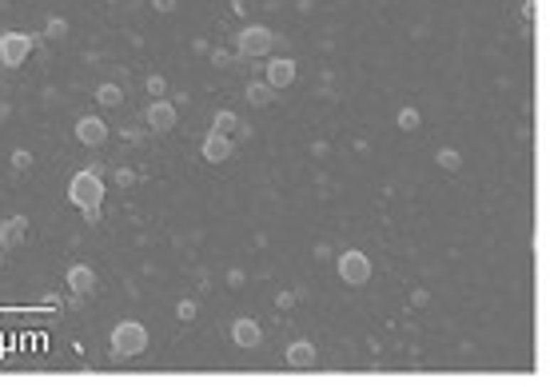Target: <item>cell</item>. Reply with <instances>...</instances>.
I'll return each instance as SVG.
<instances>
[{
  "label": "cell",
  "mask_w": 550,
  "mask_h": 387,
  "mask_svg": "<svg viewBox=\"0 0 550 387\" xmlns=\"http://www.w3.org/2000/svg\"><path fill=\"white\" fill-rule=\"evenodd\" d=\"M68 200L84 212L88 224H96V220H100V208H104V176H96L92 168L76 172L68 180Z\"/></svg>",
  "instance_id": "cell-1"
},
{
  "label": "cell",
  "mask_w": 550,
  "mask_h": 387,
  "mask_svg": "<svg viewBox=\"0 0 550 387\" xmlns=\"http://www.w3.org/2000/svg\"><path fill=\"white\" fill-rule=\"evenodd\" d=\"M148 351V327L136 324V319H120V324L112 327V356L116 359H132Z\"/></svg>",
  "instance_id": "cell-2"
},
{
  "label": "cell",
  "mask_w": 550,
  "mask_h": 387,
  "mask_svg": "<svg viewBox=\"0 0 550 387\" xmlns=\"http://www.w3.org/2000/svg\"><path fill=\"white\" fill-rule=\"evenodd\" d=\"M271 48H275V32L263 24H248L236 32V60H255V56H268Z\"/></svg>",
  "instance_id": "cell-3"
},
{
  "label": "cell",
  "mask_w": 550,
  "mask_h": 387,
  "mask_svg": "<svg viewBox=\"0 0 550 387\" xmlns=\"http://www.w3.org/2000/svg\"><path fill=\"white\" fill-rule=\"evenodd\" d=\"M32 48H36V36H32V32H4V36H0V64H4V68H21Z\"/></svg>",
  "instance_id": "cell-4"
},
{
  "label": "cell",
  "mask_w": 550,
  "mask_h": 387,
  "mask_svg": "<svg viewBox=\"0 0 550 387\" xmlns=\"http://www.w3.org/2000/svg\"><path fill=\"white\" fill-rule=\"evenodd\" d=\"M339 280H343V284H351V287L367 284V280H371V260L363 252H355V248L343 252L339 255Z\"/></svg>",
  "instance_id": "cell-5"
},
{
  "label": "cell",
  "mask_w": 550,
  "mask_h": 387,
  "mask_svg": "<svg viewBox=\"0 0 550 387\" xmlns=\"http://www.w3.org/2000/svg\"><path fill=\"white\" fill-rule=\"evenodd\" d=\"M144 124H148V132L164 136L176 128V104L171 100H152L148 104V112H144Z\"/></svg>",
  "instance_id": "cell-6"
},
{
  "label": "cell",
  "mask_w": 550,
  "mask_h": 387,
  "mask_svg": "<svg viewBox=\"0 0 550 387\" xmlns=\"http://www.w3.org/2000/svg\"><path fill=\"white\" fill-rule=\"evenodd\" d=\"M76 140H80L84 148H100V144L108 140V124H104L100 116H80V120H76Z\"/></svg>",
  "instance_id": "cell-7"
},
{
  "label": "cell",
  "mask_w": 550,
  "mask_h": 387,
  "mask_svg": "<svg viewBox=\"0 0 550 387\" xmlns=\"http://www.w3.org/2000/svg\"><path fill=\"white\" fill-rule=\"evenodd\" d=\"M200 152H203L208 164H223V160H231V152H236V140H231V136H220V132H208L203 144H200Z\"/></svg>",
  "instance_id": "cell-8"
},
{
  "label": "cell",
  "mask_w": 550,
  "mask_h": 387,
  "mask_svg": "<svg viewBox=\"0 0 550 387\" xmlns=\"http://www.w3.org/2000/svg\"><path fill=\"white\" fill-rule=\"evenodd\" d=\"M283 359H287L295 371H311V367L319 364V351H315V344H311V339H295V344L283 351Z\"/></svg>",
  "instance_id": "cell-9"
},
{
  "label": "cell",
  "mask_w": 550,
  "mask_h": 387,
  "mask_svg": "<svg viewBox=\"0 0 550 387\" xmlns=\"http://www.w3.org/2000/svg\"><path fill=\"white\" fill-rule=\"evenodd\" d=\"M24 235H28V216H9V220L0 224V252H12V248H21Z\"/></svg>",
  "instance_id": "cell-10"
},
{
  "label": "cell",
  "mask_w": 550,
  "mask_h": 387,
  "mask_svg": "<svg viewBox=\"0 0 550 387\" xmlns=\"http://www.w3.org/2000/svg\"><path fill=\"white\" fill-rule=\"evenodd\" d=\"M263 80H268L275 92L287 88V84L295 80V60H291V56H275V60H268V68H263Z\"/></svg>",
  "instance_id": "cell-11"
},
{
  "label": "cell",
  "mask_w": 550,
  "mask_h": 387,
  "mask_svg": "<svg viewBox=\"0 0 550 387\" xmlns=\"http://www.w3.org/2000/svg\"><path fill=\"white\" fill-rule=\"evenodd\" d=\"M231 339L243 347V351H251V347H260V339H263V327L255 324L251 316H240L236 324H231Z\"/></svg>",
  "instance_id": "cell-12"
},
{
  "label": "cell",
  "mask_w": 550,
  "mask_h": 387,
  "mask_svg": "<svg viewBox=\"0 0 550 387\" xmlns=\"http://www.w3.org/2000/svg\"><path fill=\"white\" fill-rule=\"evenodd\" d=\"M68 287L76 296H92V292H96V272H92L88 264H72L68 267Z\"/></svg>",
  "instance_id": "cell-13"
},
{
  "label": "cell",
  "mask_w": 550,
  "mask_h": 387,
  "mask_svg": "<svg viewBox=\"0 0 550 387\" xmlns=\"http://www.w3.org/2000/svg\"><path fill=\"white\" fill-rule=\"evenodd\" d=\"M271 100H275V88H271L268 80H251V84H248V104H255V108H268Z\"/></svg>",
  "instance_id": "cell-14"
},
{
  "label": "cell",
  "mask_w": 550,
  "mask_h": 387,
  "mask_svg": "<svg viewBox=\"0 0 550 387\" xmlns=\"http://www.w3.org/2000/svg\"><path fill=\"white\" fill-rule=\"evenodd\" d=\"M211 132H220V136H236V132H240V116H236V112H228V108H223V112H216V116H211Z\"/></svg>",
  "instance_id": "cell-15"
},
{
  "label": "cell",
  "mask_w": 550,
  "mask_h": 387,
  "mask_svg": "<svg viewBox=\"0 0 550 387\" xmlns=\"http://www.w3.org/2000/svg\"><path fill=\"white\" fill-rule=\"evenodd\" d=\"M96 100L104 104V108H116V104L124 100V92H120V84H100L96 88Z\"/></svg>",
  "instance_id": "cell-16"
},
{
  "label": "cell",
  "mask_w": 550,
  "mask_h": 387,
  "mask_svg": "<svg viewBox=\"0 0 550 387\" xmlns=\"http://www.w3.org/2000/svg\"><path fill=\"white\" fill-rule=\"evenodd\" d=\"M435 164H439V168H447V172H459V168H462V156L455 152V148H439V152H435Z\"/></svg>",
  "instance_id": "cell-17"
},
{
  "label": "cell",
  "mask_w": 550,
  "mask_h": 387,
  "mask_svg": "<svg viewBox=\"0 0 550 387\" xmlns=\"http://www.w3.org/2000/svg\"><path fill=\"white\" fill-rule=\"evenodd\" d=\"M44 36H48V41H64V36H68V21H64V16H52V21L44 24Z\"/></svg>",
  "instance_id": "cell-18"
},
{
  "label": "cell",
  "mask_w": 550,
  "mask_h": 387,
  "mask_svg": "<svg viewBox=\"0 0 550 387\" xmlns=\"http://www.w3.org/2000/svg\"><path fill=\"white\" fill-rule=\"evenodd\" d=\"M419 124H423V116L415 112V108H399V128L403 132H419Z\"/></svg>",
  "instance_id": "cell-19"
},
{
  "label": "cell",
  "mask_w": 550,
  "mask_h": 387,
  "mask_svg": "<svg viewBox=\"0 0 550 387\" xmlns=\"http://www.w3.org/2000/svg\"><path fill=\"white\" fill-rule=\"evenodd\" d=\"M12 168H16V172H28V168H32V152H28V148H16V152H12Z\"/></svg>",
  "instance_id": "cell-20"
},
{
  "label": "cell",
  "mask_w": 550,
  "mask_h": 387,
  "mask_svg": "<svg viewBox=\"0 0 550 387\" xmlns=\"http://www.w3.org/2000/svg\"><path fill=\"white\" fill-rule=\"evenodd\" d=\"M164 92H168V80H164V76H148V96L152 100H164Z\"/></svg>",
  "instance_id": "cell-21"
},
{
  "label": "cell",
  "mask_w": 550,
  "mask_h": 387,
  "mask_svg": "<svg viewBox=\"0 0 550 387\" xmlns=\"http://www.w3.org/2000/svg\"><path fill=\"white\" fill-rule=\"evenodd\" d=\"M176 316H180L184 324H191V319H196V304H191V299H180V304H176Z\"/></svg>",
  "instance_id": "cell-22"
},
{
  "label": "cell",
  "mask_w": 550,
  "mask_h": 387,
  "mask_svg": "<svg viewBox=\"0 0 550 387\" xmlns=\"http://www.w3.org/2000/svg\"><path fill=\"white\" fill-rule=\"evenodd\" d=\"M116 184H120V188H132V184H136V172H132V168H116Z\"/></svg>",
  "instance_id": "cell-23"
},
{
  "label": "cell",
  "mask_w": 550,
  "mask_h": 387,
  "mask_svg": "<svg viewBox=\"0 0 550 387\" xmlns=\"http://www.w3.org/2000/svg\"><path fill=\"white\" fill-rule=\"evenodd\" d=\"M211 64H216V68H231V52L216 48V52H211Z\"/></svg>",
  "instance_id": "cell-24"
},
{
  "label": "cell",
  "mask_w": 550,
  "mask_h": 387,
  "mask_svg": "<svg viewBox=\"0 0 550 387\" xmlns=\"http://www.w3.org/2000/svg\"><path fill=\"white\" fill-rule=\"evenodd\" d=\"M295 299H300V292H280V296H275V307L283 312V307H291Z\"/></svg>",
  "instance_id": "cell-25"
},
{
  "label": "cell",
  "mask_w": 550,
  "mask_h": 387,
  "mask_svg": "<svg viewBox=\"0 0 550 387\" xmlns=\"http://www.w3.org/2000/svg\"><path fill=\"white\" fill-rule=\"evenodd\" d=\"M152 9L156 12H176V0H152Z\"/></svg>",
  "instance_id": "cell-26"
},
{
  "label": "cell",
  "mask_w": 550,
  "mask_h": 387,
  "mask_svg": "<svg viewBox=\"0 0 550 387\" xmlns=\"http://www.w3.org/2000/svg\"><path fill=\"white\" fill-rule=\"evenodd\" d=\"M519 12H522V21L530 24V21H534V0H522V9H519Z\"/></svg>",
  "instance_id": "cell-27"
},
{
  "label": "cell",
  "mask_w": 550,
  "mask_h": 387,
  "mask_svg": "<svg viewBox=\"0 0 550 387\" xmlns=\"http://www.w3.org/2000/svg\"><path fill=\"white\" fill-rule=\"evenodd\" d=\"M108 4H112V0H108Z\"/></svg>",
  "instance_id": "cell-28"
}]
</instances>
